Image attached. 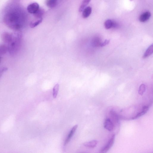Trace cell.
<instances>
[{
  "instance_id": "obj_17",
  "label": "cell",
  "mask_w": 153,
  "mask_h": 153,
  "mask_svg": "<svg viewBox=\"0 0 153 153\" xmlns=\"http://www.w3.org/2000/svg\"><path fill=\"white\" fill-rule=\"evenodd\" d=\"M110 114L115 122L118 123L119 122L118 117L116 112L114 110H111L110 112Z\"/></svg>"
},
{
  "instance_id": "obj_14",
  "label": "cell",
  "mask_w": 153,
  "mask_h": 153,
  "mask_svg": "<svg viewBox=\"0 0 153 153\" xmlns=\"http://www.w3.org/2000/svg\"><path fill=\"white\" fill-rule=\"evenodd\" d=\"M149 110V107L147 106H144L142 108V110L141 112L139 113L135 116L133 117L132 119H135L139 117L144 115Z\"/></svg>"
},
{
  "instance_id": "obj_23",
  "label": "cell",
  "mask_w": 153,
  "mask_h": 153,
  "mask_svg": "<svg viewBox=\"0 0 153 153\" xmlns=\"http://www.w3.org/2000/svg\"><path fill=\"white\" fill-rule=\"evenodd\" d=\"M1 57H0V62H1Z\"/></svg>"
},
{
  "instance_id": "obj_15",
  "label": "cell",
  "mask_w": 153,
  "mask_h": 153,
  "mask_svg": "<svg viewBox=\"0 0 153 153\" xmlns=\"http://www.w3.org/2000/svg\"><path fill=\"white\" fill-rule=\"evenodd\" d=\"M57 0H46L47 6L50 8H53L56 6L57 4Z\"/></svg>"
},
{
  "instance_id": "obj_5",
  "label": "cell",
  "mask_w": 153,
  "mask_h": 153,
  "mask_svg": "<svg viewBox=\"0 0 153 153\" xmlns=\"http://www.w3.org/2000/svg\"><path fill=\"white\" fill-rule=\"evenodd\" d=\"M104 127L109 131H113L114 128V125L111 120L109 118L106 119L104 123Z\"/></svg>"
},
{
  "instance_id": "obj_12",
  "label": "cell",
  "mask_w": 153,
  "mask_h": 153,
  "mask_svg": "<svg viewBox=\"0 0 153 153\" xmlns=\"http://www.w3.org/2000/svg\"><path fill=\"white\" fill-rule=\"evenodd\" d=\"M98 141L96 140L86 142L84 144L85 147L89 148H94L95 147L98 143Z\"/></svg>"
},
{
  "instance_id": "obj_16",
  "label": "cell",
  "mask_w": 153,
  "mask_h": 153,
  "mask_svg": "<svg viewBox=\"0 0 153 153\" xmlns=\"http://www.w3.org/2000/svg\"><path fill=\"white\" fill-rule=\"evenodd\" d=\"M91 1V0H83L79 9V12H82L84 9L87 7Z\"/></svg>"
},
{
  "instance_id": "obj_20",
  "label": "cell",
  "mask_w": 153,
  "mask_h": 153,
  "mask_svg": "<svg viewBox=\"0 0 153 153\" xmlns=\"http://www.w3.org/2000/svg\"><path fill=\"white\" fill-rule=\"evenodd\" d=\"M44 12L43 10L39 9L37 12L34 14V16L36 18H41Z\"/></svg>"
},
{
  "instance_id": "obj_13",
  "label": "cell",
  "mask_w": 153,
  "mask_h": 153,
  "mask_svg": "<svg viewBox=\"0 0 153 153\" xmlns=\"http://www.w3.org/2000/svg\"><path fill=\"white\" fill-rule=\"evenodd\" d=\"M153 53V45L152 44L150 45L147 49L143 56V58H147Z\"/></svg>"
},
{
  "instance_id": "obj_1",
  "label": "cell",
  "mask_w": 153,
  "mask_h": 153,
  "mask_svg": "<svg viewBox=\"0 0 153 153\" xmlns=\"http://www.w3.org/2000/svg\"><path fill=\"white\" fill-rule=\"evenodd\" d=\"M5 21L11 29L17 30L22 26L21 17L17 12H12L7 14L5 17Z\"/></svg>"
},
{
  "instance_id": "obj_21",
  "label": "cell",
  "mask_w": 153,
  "mask_h": 153,
  "mask_svg": "<svg viewBox=\"0 0 153 153\" xmlns=\"http://www.w3.org/2000/svg\"><path fill=\"white\" fill-rule=\"evenodd\" d=\"M146 86L145 84H142L140 86L139 90V93L140 95H142L145 91Z\"/></svg>"
},
{
  "instance_id": "obj_4",
  "label": "cell",
  "mask_w": 153,
  "mask_h": 153,
  "mask_svg": "<svg viewBox=\"0 0 153 153\" xmlns=\"http://www.w3.org/2000/svg\"><path fill=\"white\" fill-rule=\"evenodd\" d=\"M39 6L36 3H32L29 5L27 8V11L29 13L34 14L39 10Z\"/></svg>"
},
{
  "instance_id": "obj_18",
  "label": "cell",
  "mask_w": 153,
  "mask_h": 153,
  "mask_svg": "<svg viewBox=\"0 0 153 153\" xmlns=\"http://www.w3.org/2000/svg\"><path fill=\"white\" fill-rule=\"evenodd\" d=\"M59 84H57L53 88V97L55 98H56L59 89Z\"/></svg>"
},
{
  "instance_id": "obj_7",
  "label": "cell",
  "mask_w": 153,
  "mask_h": 153,
  "mask_svg": "<svg viewBox=\"0 0 153 153\" xmlns=\"http://www.w3.org/2000/svg\"><path fill=\"white\" fill-rule=\"evenodd\" d=\"M151 16V14L149 12H146L140 15L139 18V21L141 22H145L149 19Z\"/></svg>"
},
{
  "instance_id": "obj_9",
  "label": "cell",
  "mask_w": 153,
  "mask_h": 153,
  "mask_svg": "<svg viewBox=\"0 0 153 153\" xmlns=\"http://www.w3.org/2000/svg\"><path fill=\"white\" fill-rule=\"evenodd\" d=\"M43 21V18H36V19L33 20L30 24V26L32 28H34L41 23Z\"/></svg>"
},
{
  "instance_id": "obj_10",
  "label": "cell",
  "mask_w": 153,
  "mask_h": 153,
  "mask_svg": "<svg viewBox=\"0 0 153 153\" xmlns=\"http://www.w3.org/2000/svg\"><path fill=\"white\" fill-rule=\"evenodd\" d=\"M83 11V17L84 18H86L91 14L92 12V9L90 6L87 7L85 8Z\"/></svg>"
},
{
  "instance_id": "obj_22",
  "label": "cell",
  "mask_w": 153,
  "mask_h": 153,
  "mask_svg": "<svg viewBox=\"0 0 153 153\" xmlns=\"http://www.w3.org/2000/svg\"><path fill=\"white\" fill-rule=\"evenodd\" d=\"M110 40H106L104 42L102 43L100 45V46L103 47L108 45L110 43Z\"/></svg>"
},
{
  "instance_id": "obj_8",
  "label": "cell",
  "mask_w": 153,
  "mask_h": 153,
  "mask_svg": "<svg viewBox=\"0 0 153 153\" xmlns=\"http://www.w3.org/2000/svg\"><path fill=\"white\" fill-rule=\"evenodd\" d=\"M78 127V125H76L74 126L73 127L71 130L70 131L69 135L65 141L64 144V145L65 146H66L70 141L71 138L74 134L76 129H77Z\"/></svg>"
},
{
  "instance_id": "obj_11",
  "label": "cell",
  "mask_w": 153,
  "mask_h": 153,
  "mask_svg": "<svg viewBox=\"0 0 153 153\" xmlns=\"http://www.w3.org/2000/svg\"><path fill=\"white\" fill-rule=\"evenodd\" d=\"M101 43V40L100 38L98 36H95L92 39V44L94 47L100 46Z\"/></svg>"
},
{
  "instance_id": "obj_19",
  "label": "cell",
  "mask_w": 153,
  "mask_h": 153,
  "mask_svg": "<svg viewBox=\"0 0 153 153\" xmlns=\"http://www.w3.org/2000/svg\"><path fill=\"white\" fill-rule=\"evenodd\" d=\"M7 47L4 45H0V54H5L7 51Z\"/></svg>"
},
{
  "instance_id": "obj_6",
  "label": "cell",
  "mask_w": 153,
  "mask_h": 153,
  "mask_svg": "<svg viewBox=\"0 0 153 153\" xmlns=\"http://www.w3.org/2000/svg\"><path fill=\"white\" fill-rule=\"evenodd\" d=\"M2 38L5 42L10 43L12 41L13 36L8 32H5L3 34Z\"/></svg>"
},
{
  "instance_id": "obj_2",
  "label": "cell",
  "mask_w": 153,
  "mask_h": 153,
  "mask_svg": "<svg viewBox=\"0 0 153 153\" xmlns=\"http://www.w3.org/2000/svg\"><path fill=\"white\" fill-rule=\"evenodd\" d=\"M115 139V135L113 134L112 136L107 144L101 149L100 152L105 153L109 150L113 145Z\"/></svg>"
},
{
  "instance_id": "obj_3",
  "label": "cell",
  "mask_w": 153,
  "mask_h": 153,
  "mask_svg": "<svg viewBox=\"0 0 153 153\" xmlns=\"http://www.w3.org/2000/svg\"><path fill=\"white\" fill-rule=\"evenodd\" d=\"M105 27L107 30H109L112 28H117L118 24L115 22L111 19H108L105 22Z\"/></svg>"
},
{
  "instance_id": "obj_24",
  "label": "cell",
  "mask_w": 153,
  "mask_h": 153,
  "mask_svg": "<svg viewBox=\"0 0 153 153\" xmlns=\"http://www.w3.org/2000/svg\"><path fill=\"white\" fill-rule=\"evenodd\" d=\"M131 1H133V0H131Z\"/></svg>"
}]
</instances>
